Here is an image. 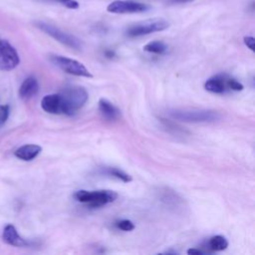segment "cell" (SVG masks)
<instances>
[{
	"label": "cell",
	"instance_id": "6da1fadb",
	"mask_svg": "<svg viewBox=\"0 0 255 255\" xmlns=\"http://www.w3.org/2000/svg\"><path fill=\"white\" fill-rule=\"evenodd\" d=\"M60 95L61 114L72 116L76 114L88 101V93L83 87H68Z\"/></svg>",
	"mask_w": 255,
	"mask_h": 255
},
{
	"label": "cell",
	"instance_id": "7a4b0ae2",
	"mask_svg": "<svg viewBox=\"0 0 255 255\" xmlns=\"http://www.w3.org/2000/svg\"><path fill=\"white\" fill-rule=\"evenodd\" d=\"M169 116L185 123H212L220 119V115L213 110H173Z\"/></svg>",
	"mask_w": 255,
	"mask_h": 255
},
{
	"label": "cell",
	"instance_id": "3957f363",
	"mask_svg": "<svg viewBox=\"0 0 255 255\" xmlns=\"http://www.w3.org/2000/svg\"><path fill=\"white\" fill-rule=\"evenodd\" d=\"M74 197L77 201L87 203L91 207H101L108 203L114 202L118 198V193L113 190H78Z\"/></svg>",
	"mask_w": 255,
	"mask_h": 255
},
{
	"label": "cell",
	"instance_id": "277c9868",
	"mask_svg": "<svg viewBox=\"0 0 255 255\" xmlns=\"http://www.w3.org/2000/svg\"><path fill=\"white\" fill-rule=\"evenodd\" d=\"M50 61L60 68L62 71L78 76V77H86V78H93L91 72L85 67V65L75 59H71L68 57L60 56V55H50Z\"/></svg>",
	"mask_w": 255,
	"mask_h": 255
},
{
	"label": "cell",
	"instance_id": "5b68a950",
	"mask_svg": "<svg viewBox=\"0 0 255 255\" xmlns=\"http://www.w3.org/2000/svg\"><path fill=\"white\" fill-rule=\"evenodd\" d=\"M168 27H169V23L164 19H149V20H145L143 22L136 23L129 26L126 31V35L130 38L139 37V36L163 31Z\"/></svg>",
	"mask_w": 255,
	"mask_h": 255
},
{
	"label": "cell",
	"instance_id": "8992f818",
	"mask_svg": "<svg viewBox=\"0 0 255 255\" xmlns=\"http://www.w3.org/2000/svg\"><path fill=\"white\" fill-rule=\"evenodd\" d=\"M37 26L39 29H41L43 32H45L46 34H48L49 36H51L52 38H54L55 40H57L58 42L62 43L63 45H66L70 48H73L75 50H81L83 47L82 41L75 37L74 35H71L67 32L62 31L61 29L47 24V23H43V22H38Z\"/></svg>",
	"mask_w": 255,
	"mask_h": 255
},
{
	"label": "cell",
	"instance_id": "52a82bcc",
	"mask_svg": "<svg viewBox=\"0 0 255 255\" xmlns=\"http://www.w3.org/2000/svg\"><path fill=\"white\" fill-rule=\"evenodd\" d=\"M148 9H149L148 5L144 3L132 1V0H116L111 2L107 7L108 12L114 13V14L140 13Z\"/></svg>",
	"mask_w": 255,
	"mask_h": 255
},
{
	"label": "cell",
	"instance_id": "ba28073f",
	"mask_svg": "<svg viewBox=\"0 0 255 255\" xmlns=\"http://www.w3.org/2000/svg\"><path fill=\"white\" fill-rule=\"evenodd\" d=\"M20 62L17 51L7 41L0 40V69L3 71L13 70Z\"/></svg>",
	"mask_w": 255,
	"mask_h": 255
},
{
	"label": "cell",
	"instance_id": "9c48e42d",
	"mask_svg": "<svg viewBox=\"0 0 255 255\" xmlns=\"http://www.w3.org/2000/svg\"><path fill=\"white\" fill-rule=\"evenodd\" d=\"M226 80H227V76L216 75L205 82L204 88L206 91L213 94H223L228 89L226 86Z\"/></svg>",
	"mask_w": 255,
	"mask_h": 255
},
{
	"label": "cell",
	"instance_id": "30bf717a",
	"mask_svg": "<svg viewBox=\"0 0 255 255\" xmlns=\"http://www.w3.org/2000/svg\"><path fill=\"white\" fill-rule=\"evenodd\" d=\"M3 240L12 246H17V247H22L26 246L28 243L25 239H23L17 232L16 228L12 224H8L5 226L3 230Z\"/></svg>",
	"mask_w": 255,
	"mask_h": 255
},
{
	"label": "cell",
	"instance_id": "8fae6325",
	"mask_svg": "<svg viewBox=\"0 0 255 255\" xmlns=\"http://www.w3.org/2000/svg\"><path fill=\"white\" fill-rule=\"evenodd\" d=\"M39 91V84L36 78L28 77L22 83L19 89V96L23 100H29L34 97Z\"/></svg>",
	"mask_w": 255,
	"mask_h": 255
},
{
	"label": "cell",
	"instance_id": "7c38bea8",
	"mask_svg": "<svg viewBox=\"0 0 255 255\" xmlns=\"http://www.w3.org/2000/svg\"><path fill=\"white\" fill-rule=\"evenodd\" d=\"M41 107L42 109L49 113L54 115L61 114V100L59 94H51L45 96L41 101Z\"/></svg>",
	"mask_w": 255,
	"mask_h": 255
},
{
	"label": "cell",
	"instance_id": "4fadbf2b",
	"mask_svg": "<svg viewBox=\"0 0 255 255\" xmlns=\"http://www.w3.org/2000/svg\"><path fill=\"white\" fill-rule=\"evenodd\" d=\"M99 111L103 118L108 121H116L121 117L120 110L106 99H101L99 101Z\"/></svg>",
	"mask_w": 255,
	"mask_h": 255
},
{
	"label": "cell",
	"instance_id": "5bb4252c",
	"mask_svg": "<svg viewBox=\"0 0 255 255\" xmlns=\"http://www.w3.org/2000/svg\"><path fill=\"white\" fill-rule=\"evenodd\" d=\"M42 150V147L37 144H25L20 147H18L15 150V156L25 160L29 161L34 159Z\"/></svg>",
	"mask_w": 255,
	"mask_h": 255
},
{
	"label": "cell",
	"instance_id": "9a60e30c",
	"mask_svg": "<svg viewBox=\"0 0 255 255\" xmlns=\"http://www.w3.org/2000/svg\"><path fill=\"white\" fill-rule=\"evenodd\" d=\"M208 246L212 251H222L228 247V241L222 235H215L209 239Z\"/></svg>",
	"mask_w": 255,
	"mask_h": 255
},
{
	"label": "cell",
	"instance_id": "2e32d148",
	"mask_svg": "<svg viewBox=\"0 0 255 255\" xmlns=\"http://www.w3.org/2000/svg\"><path fill=\"white\" fill-rule=\"evenodd\" d=\"M143 50L145 52H148V53L162 55V54H164L166 52L167 46L163 42H161V41H152V42L147 43L143 47Z\"/></svg>",
	"mask_w": 255,
	"mask_h": 255
},
{
	"label": "cell",
	"instance_id": "e0dca14e",
	"mask_svg": "<svg viewBox=\"0 0 255 255\" xmlns=\"http://www.w3.org/2000/svg\"><path fill=\"white\" fill-rule=\"evenodd\" d=\"M108 173L110 175H113V176L117 177L118 179H120V180H122L124 182H130L132 180V177L128 173H127L124 170H122L120 168H117V167L109 168L108 169Z\"/></svg>",
	"mask_w": 255,
	"mask_h": 255
},
{
	"label": "cell",
	"instance_id": "ac0fdd59",
	"mask_svg": "<svg viewBox=\"0 0 255 255\" xmlns=\"http://www.w3.org/2000/svg\"><path fill=\"white\" fill-rule=\"evenodd\" d=\"M226 86L228 89H230L232 91H242L244 89V86L240 82H238L237 80H235L233 78H229V77H227Z\"/></svg>",
	"mask_w": 255,
	"mask_h": 255
},
{
	"label": "cell",
	"instance_id": "d6986e66",
	"mask_svg": "<svg viewBox=\"0 0 255 255\" xmlns=\"http://www.w3.org/2000/svg\"><path fill=\"white\" fill-rule=\"evenodd\" d=\"M117 227L123 231H131L134 229V224L132 221L128 220V219H123L117 223Z\"/></svg>",
	"mask_w": 255,
	"mask_h": 255
},
{
	"label": "cell",
	"instance_id": "ffe728a7",
	"mask_svg": "<svg viewBox=\"0 0 255 255\" xmlns=\"http://www.w3.org/2000/svg\"><path fill=\"white\" fill-rule=\"evenodd\" d=\"M9 116V107L8 106H0V127L6 122Z\"/></svg>",
	"mask_w": 255,
	"mask_h": 255
},
{
	"label": "cell",
	"instance_id": "44dd1931",
	"mask_svg": "<svg viewBox=\"0 0 255 255\" xmlns=\"http://www.w3.org/2000/svg\"><path fill=\"white\" fill-rule=\"evenodd\" d=\"M56 1L62 3L63 5H65L70 9H77L79 7V3L76 0H56Z\"/></svg>",
	"mask_w": 255,
	"mask_h": 255
},
{
	"label": "cell",
	"instance_id": "7402d4cb",
	"mask_svg": "<svg viewBox=\"0 0 255 255\" xmlns=\"http://www.w3.org/2000/svg\"><path fill=\"white\" fill-rule=\"evenodd\" d=\"M244 44L249 48L251 51H254V44H255V39L252 36H245L244 39Z\"/></svg>",
	"mask_w": 255,
	"mask_h": 255
},
{
	"label": "cell",
	"instance_id": "603a6c76",
	"mask_svg": "<svg viewBox=\"0 0 255 255\" xmlns=\"http://www.w3.org/2000/svg\"><path fill=\"white\" fill-rule=\"evenodd\" d=\"M204 252L200 249H196V248H190L187 250V254L189 255H200V254H203Z\"/></svg>",
	"mask_w": 255,
	"mask_h": 255
},
{
	"label": "cell",
	"instance_id": "cb8c5ba5",
	"mask_svg": "<svg viewBox=\"0 0 255 255\" xmlns=\"http://www.w3.org/2000/svg\"><path fill=\"white\" fill-rule=\"evenodd\" d=\"M193 0H169V3L171 4H184V3H188L191 2Z\"/></svg>",
	"mask_w": 255,
	"mask_h": 255
},
{
	"label": "cell",
	"instance_id": "d4e9b609",
	"mask_svg": "<svg viewBox=\"0 0 255 255\" xmlns=\"http://www.w3.org/2000/svg\"><path fill=\"white\" fill-rule=\"evenodd\" d=\"M106 55H108V57H113L114 52H113V51H107V52H106Z\"/></svg>",
	"mask_w": 255,
	"mask_h": 255
}]
</instances>
